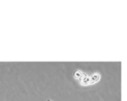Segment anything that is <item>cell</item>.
I'll return each instance as SVG.
<instances>
[{
  "mask_svg": "<svg viewBox=\"0 0 127 101\" xmlns=\"http://www.w3.org/2000/svg\"><path fill=\"white\" fill-rule=\"evenodd\" d=\"M78 80L80 82V83L83 86H88L90 84V77L84 72L82 74L81 77H80V79Z\"/></svg>",
  "mask_w": 127,
  "mask_h": 101,
  "instance_id": "obj_1",
  "label": "cell"
},
{
  "mask_svg": "<svg viewBox=\"0 0 127 101\" xmlns=\"http://www.w3.org/2000/svg\"><path fill=\"white\" fill-rule=\"evenodd\" d=\"M90 84H94V83H97L100 79V75L98 74V73H94L92 74L90 77Z\"/></svg>",
  "mask_w": 127,
  "mask_h": 101,
  "instance_id": "obj_2",
  "label": "cell"
}]
</instances>
